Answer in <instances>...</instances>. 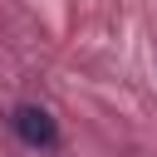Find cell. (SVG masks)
<instances>
[{
	"label": "cell",
	"mask_w": 157,
	"mask_h": 157,
	"mask_svg": "<svg viewBox=\"0 0 157 157\" xmlns=\"http://www.w3.org/2000/svg\"><path fill=\"white\" fill-rule=\"evenodd\" d=\"M10 132H15L25 147H34V152L59 142V123H54V113L39 108V103H20V108L10 113Z\"/></svg>",
	"instance_id": "6da1fadb"
}]
</instances>
